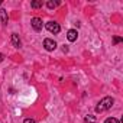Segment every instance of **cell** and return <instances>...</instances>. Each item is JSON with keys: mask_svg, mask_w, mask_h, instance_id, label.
I'll list each match as a JSON object with an SVG mask.
<instances>
[{"mask_svg": "<svg viewBox=\"0 0 123 123\" xmlns=\"http://www.w3.org/2000/svg\"><path fill=\"white\" fill-rule=\"evenodd\" d=\"M7 20H9L7 12H6L5 9H0V23H3V25H6V23H7Z\"/></svg>", "mask_w": 123, "mask_h": 123, "instance_id": "cell-7", "label": "cell"}, {"mask_svg": "<svg viewBox=\"0 0 123 123\" xmlns=\"http://www.w3.org/2000/svg\"><path fill=\"white\" fill-rule=\"evenodd\" d=\"M122 41H123V39H122L120 36H114V39H113V42H114V43H120Z\"/></svg>", "mask_w": 123, "mask_h": 123, "instance_id": "cell-12", "label": "cell"}, {"mask_svg": "<svg viewBox=\"0 0 123 123\" xmlns=\"http://www.w3.org/2000/svg\"><path fill=\"white\" fill-rule=\"evenodd\" d=\"M23 123H35V120L29 117V119H25V120H23Z\"/></svg>", "mask_w": 123, "mask_h": 123, "instance_id": "cell-13", "label": "cell"}, {"mask_svg": "<svg viewBox=\"0 0 123 123\" xmlns=\"http://www.w3.org/2000/svg\"><path fill=\"white\" fill-rule=\"evenodd\" d=\"M46 29L51 32V33H54V35H56V33H59V31H61V26L56 23V22H54V20H51V22H48L46 23Z\"/></svg>", "mask_w": 123, "mask_h": 123, "instance_id": "cell-2", "label": "cell"}, {"mask_svg": "<svg viewBox=\"0 0 123 123\" xmlns=\"http://www.w3.org/2000/svg\"><path fill=\"white\" fill-rule=\"evenodd\" d=\"M31 6H32V9H41L43 6V2L42 0H33V2L31 3Z\"/></svg>", "mask_w": 123, "mask_h": 123, "instance_id": "cell-8", "label": "cell"}, {"mask_svg": "<svg viewBox=\"0 0 123 123\" xmlns=\"http://www.w3.org/2000/svg\"><path fill=\"white\" fill-rule=\"evenodd\" d=\"M31 25H32V28H33L36 32L42 31V28H43V22H42L41 18H33V19L31 20Z\"/></svg>", "mask_w": 123, "mask_h": 123, "instance_id": "cell-4", "label": "cell"}, {"mask_svg": "<svg viewBox=\"0 0 123 123\" xmlns=\"http://www.w3.org/2000/svg\"><path fill=\"white\" fill-rule=\"evenodd\" d=\"M58 5H59V2H54V0H48V2H46V6L49 9H55Z\"/></svg>", "mask_w": 123, "mask_h": 123, "instance_id": "cell-10", "label": "cell"}, {"mask_svg": "<svg viewBox=\"0 0 123 123\" xmlns=\"http://www.w3.org/2000/svg\"><path fill=\"white\" fill-rule=\"evenodd\" d=\"M113 103H114V100L111 98V97H104V98H101L100 101H98V104L96 106V113H103V111H106V110H109L111 106H113Z\"/></svg>", "mask_w": 123, "mask_h": 123, "instance_id": "cell-1", "label": "cell"}, {"mask_svg": "<svg viewBox=\"0 0 123 123\" xmlns=\"http://www.w3.org/2000/svg\"><path fill=\"white\" fill-rule=\"evenodd\" d=\"M43 48H45L46 51L52 52V51H55V49H56V42H55L54 39H49V38H46V39L43 41Z\"/></svg>", "mask_w": 123, "mask_h": 123, "instance_id": "cell-3", "label": "cell"}, {"mask_svg": "<svg viewBox=\"0 0 123 123\" xmlns=\"http://www.w3.org/2000/svg\"><path fill=\"white\" fill-rule=\"evenodd\" d=\"M12 43H13L15 48H20V46H22V43H20V38H19L18 33H12Z\"/></svg>", "mask_w": 123, "mask_h": 123, "instance_id": "cell-6", "label": "cell"}, {"mask_svg": "<svg viewBox=\"0 0 123 123\" xmlns=\"http://www.w3.org/2000/svg\"><path fill=\"white\" fill-rule=\"evenodd\" d=\"M104 123H119V120H117L116 117H107V119L104 120Z\"/></svg>", "mask_w": 123, "mask_h": 123, "instance_id": "cell-11", "label": "cell"}, {"mask_svg": "<svg viewBox=\"0 0 123 123\" xmlns=\"http://www.w3.org/2000/svg\"><path fill=\"white\" fill-rule=\"evenodd\" d=\"M84 123H96V117L91 116V114H87L84 117Z\"/></svg>", "mask_w": 123, "mask_h": 123, "instance_id": "cell-9", "label": "cell"}, {"mask_svg": "<svg viewBox=\"0 0 123 123\" xmlns=\"http://www.w3.org/2000/svg\"><path fill=\"white\" fill-rule=\"evenodd\" d=\"M77 38H78V32H77L75 29H70V31L67 32V39H68L70 42H75Z\"/></svg>", "mask_w": 123, "mask_h": 123, "instance_id": "cell-5", "label": "cell"}, {"mask_svg": "<svg viewBox=\"0 0 123 123\" xmlns=\"http://www.w3.org/2000/svg\"><path fill=\"white\" fill-rule=\"evenodd\" d=\"M3 58H5V56H3V54H0V62L3 61Z\"/></svg>", "mask_w": 123, "mask_h": 123, "instance_id": "cell-15", "label": "cell"}, {"mask_svg": "<svg viewBox=\"0 0 123 123\" xmlns=\"http://www.w3.org/2000/svg\"><path fill=\"white\" fill-rule=\"evenodd\" d=\"M2 3H3V2H2V0H0V6H2Z\"/></svg>", "mask_w": 123, "mask_h": 123, "instance_id": "cell-16", "label": "cell"}, {"mask_svg": "<svg viewBox=\"0 0 123 123\" xmlns=\"http://www.w3.org/2000/svg\"><path fill=\"white\" fill-rule=\"evenodd\" d=\"M62 52H64V54H67V52H68V46H67V45H64V46H62Z\"/></svg>", "mask_w": 123, "mask_h": 123, "instance_id": "cell-14", "label": "cell"}]
</instances>
